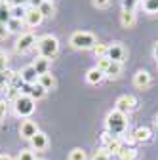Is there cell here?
<instances>
[{"label":"cell","instance_id":"d6986e66","mask_svg":"<svg viewBox=\"0 0 158 160\" xmlns=\"http://www.w3.org/2000/svg\"><path fill=\"white\" fill-rule=\"evenodd\" d=\"M32 67L36 69L38 76H40V74H44V72H50V71H48V67H50V59H44V57H38L36 61L32 63Z\"/></svg>","mask_w":158,"mask_h":160},{"label":"cell","instance_id":"1f68e13d","mask_svg":"<svg viewBox=\"0 0 158 160\" xmlns=\"http://www.w3.org/2000/svg\"><path fill=\"white\" fill-rule=\"evenodd\" d=\"M111 2L112 0H91V6L97 8V10H107L111 6Z\"/></svg>","mask_w":158,"mask_h":160},{"label":"cell","instance_id":"f546056e","mask_svg":"<svg viewBox=\"0 0 158 160\" xmlns=\"http://www.w3.org/2000/svg\"><path fill=\"white\" fill-rule=\"evenodd\" d=\"M107 52H109V46L107 44H99V42H97L95 48H93V53H95L97 59H99V57H107Z\"/></svg>","mask_w":158,"mask_h":160},{"label":"cell","instance_id":"f35d334b","mask_svg":"<svg viewBox=\"0 0 158 160\" xmlns=\"http://www.w3.org/2000/svg\"><path fill=\"white\" fill-rule=\"evenodd\" d=\"M29 4H31V8H34V10H38L42 4H44V0H29Z\"/></svg>","mask_w":158,"mask_h":160},{"label":"cell","instance_id":"44dd1931","mask_svg":"<svg viewBox=\"0 0 158 160\" xmlns=\"http://www.w3.org/2000/svg\"><path fill=\"white\" fill-rule=\"evenodd\" d=\"M23 19H15V17H12L10 21L6 23V27H8V31L10 32H21L23 31Z\"/></svg>","mask_w":158,"mask_h":160},{"label":"cell","instance_id":"5bb4252c","mask_svg":"<svg viewBox=\"0 0 158 160\" xmlns=\"http://www.w3.org/2000/svg\"><path fill=\"white\" fill-rule=\"evenodd\" d=\"M133 137H135L137 143H149L151 139H152V132L147 126H139V128L133 132Z\"/></svg>","mask_w":158,"mask_h":160},{"label":"cell","instance_id":"4316f807","mask_svg":"<svg viewBox=\"0 0 158 160\" xmlns=\"http://www.w3.org/2000/svg\"><path fill=\"white\" fill-rule=\"evenodd\" d=\"M143 10L147 13H156L158 12V0H143Z\"/></svg>","mask_w":158,"mask_h":160},{"label":"cell","instance_id":"7402d4cb","mask_svg":"<svg viewBox=\"0 0 158 160\" xmlns=\"http://www.w3.org/2000/svg\"><path fill=\"white\" fill-rule=\"evenodd\" d=\"M6 101H12V103H15L19 97H21V90L19 88H13V86H8L6 90Z\"/></svg>","mask_w":158,"mask_h":160},{"label":"cell","instance_id":"ffe728a7","mask_svg":"<svg viewBox=\"0 0 158 160\" xmlns=\"http://www.w3.org/2000/svg\"><path fill=\"white\" fill-rule=\"evenodd\" d=\"M118 156H120V160H135V158H137V151H135L133 147H124V145H122Z\"/></svg>","mask_w":158,"mask_h":160},{"label":"cell","instance_id":"7a4b0ae2","mask_svg":"<svg viewBox=\"0 0 158 160\" xmlns=\"http://www.w3.org/2000/svg\"><path fill=\"white\" fill-rule=\"evenodd\" d=\"M36 48H38V53L44 59H53L59 52V40L53 36V34H44L36 40Z\"/></svg>","mask_w":158,"mask_h":160},{"label":"cell","instance_id":"52a82bcc","mask_svg":"<svg viewBox=\"0 0 158 160\" xmlns=\"http://www.w3.org/2000/svg\"><path fill=\"white\" fill-rule=\"evenodd\" d=\"M34 46H36V36H34L32 32H25V34H21V36H19V40L15 42V50H17V52H21V53L32 50Z\"/></svg>","mask_w":158,"mask_h":160},{"label":"cell","instance_id":"7c38bea8","mask_svg":"<svg viewBox=\"0 0 158 160\" xmlns=\"http://www.w3.org/2000/svg\"><path fill=\"white\" fill-rule=\"evenodd\" d=\"M19 74H21V80H23L25 84H36V82H38V72H36V69H34L32 65L23 67Z\"/></svg>","mask_w":158,"mask_h":160},{"label":"cell","instance_id":"3957f363","mask_svg":"<svg viewBox=\"0 0 158 160\" xmlns=\"http://www.w3.org/2000/svg\"><path fill=\"white\" fill-rule=\"evenodd\" d=\"M97 44V38L91 32H84V31H76L71 34V46L76 50H93Z\"/></svg>","mask_w":158,"mask_h":160},{"label":"cell","instance_id":"b9f144b4","mask_svg":"<svg viewBox=\"0 0 158 160\" xmlns=\"http://www.w3.org/2000/svg\"><path fill=\"white\" fill-rule=\"evenodd\" d=\"M0 160H13V158L8 156V154H0Z\"/></svg>","mask_w":158,"mask_h":160},{"label":"cell","instance_id":"7bdbcfd3","mask_svg":"<svg viewBox=\"0 0 158 160\" xmlns=\"http://www.w3.org/2000/svg\"><path fill=\"white\" fill-rule=\"evenodd\" d=\"M154 122H156V126H158V114H156V120H154Z\"/></svg>","mask_w":158,"mask_h":160},{"label":"cell","instance_id":"d6a6232c","mask_svg":"<svg viewBox=\"0 0 158 160\" xmlns=\"http://www.w3.org/2000/svg\"><path fill=\"white\" fill-rule=\"evenodd\" d=\"M8 71V53L4 50H0V72Z\"/></svg>","mask_w":158,"mask_h":160},{"label":"cell","instance_id":"83f0119b","mask_svg":"<svg viewBox=\"0 0 158 160\" xmlns=\"http://www.w3.org/2000/svg\"><path fill=\"white\" fill-rule=\"evenodd\" d=\"M111 63H112V61H111L109 57H99V59H97V65H95V69H97V71H101V72L105 74V72H107V69L111 67Z\"/></svg>","mask_w":158,"mask_h":160},{"label":"cell","instance_id":"277c9868","mask_svg":"<svg viewBox=\"0 0 158 160\" xmlns=\"http://www.w3.org/2000/svg\"><path fill=\"white\" fill-rule=\"evenodd\" d=\"M34 107H36V101H34L31 95H23V93H21V97H19L17 101L13 103L15 112H17L19 116H23V118L31 116V114L34 112Z\"/></svg>","mask_w":158,"mask_h":160},{"label":"cell","instance_id":"74e56055","mask_svg":"<svg viewBox=\"0 0 158 160\" xmlns=\"http://www.w3.org/2000/svg\"><path fill=\"white\" fill-rule=\"evenodd\" d=\"M8 34H10L8 27H6L4 23H0V40H6V38H8Z\"/></svg>","mask_w":158,"mask_h":160},{"label":"cell","instance_id":"8fae6325","mask_svg":"<svg viewBox=\"0 0 158 160\" xmlns=\"http://www.w3.org/2000/svg\"><path fill=\"white\" fill-rule=\"evenodd\" d=\"M42 19H44V15L40 13V10L31 8V10H27V13H25L23 23H25L27 27H38V25L42 23Z\"/></svg>","mask_w":158,"mask_h":160},{"label":"cell","instance_id":"8992f818","mask_svg":"<svg viewBox=\"0 0 158 160\" xmlns=\"http://www.w3.org/2000/svg\"><path fill=\"white\" fill-rule=\"evenodd\" d=\"M101 141H103V151H107L109 154L112 152V154H118L120 152V149H122V139L120 137H114V135H111L109 132H105L103 135H101Z\"/></svg>","mask_w":158,"mask_h":160},{"label":"cell","instance_id":"2e32d148","mask_svg":"<svg viewBox=\"0 0 158 160\" xmlns=\"http://www.w3.org/2000/svg\"><path fill=\"white\" fill-rule=\"evenodd\" d=\"M135 21H137V17H135V12H128V10H122V13H120V25H122V27L130 29V27H133V25H135Z\"/></svg>","mask_w":158,"mask_h":160},{"label":"cell","instance_id":"8d00e7d4","mask_svg":"<svg viewBox=\"0 0 158 160\" xmlns=\"http://www.w3.org/2000/svg\"><path fill=\"white\" fill-rule=\"evenodd\" d=\"M6 112H8V101H0V120L6 118Z\"/></svg>","mask_w":158,"mask_h":160},{"label":"cell","instance_id":"ee69618b","mask_svg":"<svg viewBox=\"0 0 158 160\" xmlns=\"http://www.w3.org/2000/svg\"><path fill=\"white\" fill-rule=\"evenodd\" d=\"M46 2H53V0H46Z\"/></svg>","mask_w":158,"mask_h":160},{"label":"cell","instance_id":"9c48e42d","mask_svg":"<svg viewBox=\"0 0 158 160\" xmlns=\"http://www.w3.org/2000/svg\"><path fill=\"white\" fill-rule=\"evenodd\" d=\"M40 132L38 130V126H36V122H32V120H25V122H21V128H19V135H21L23 139H31Z\"/></svg>","mask_w":158,"mask_h":160},{"label":"cell","instance_id":"f1b7e54d","mask_svg":"<svg viewBox=\"0 0 158 160\" xmlns=\"http://www.w3.org/2000/svg\"><path fill=\"white\" fill-rule=\"evenodd\" d=\"M10 13H12V17H15V19H25L27 10H25L23 6H10Z\"/></svg>","mask_w":158,"mask_h":160},{"label":"cell","instance_id":"d590c367","mask_svg":"<svg viewBox=\"0 0 158 160\" xmlns=\"http://www.w3.org/2000/svg\"><path fill=\"white\" fill-rule=\"evenodd\" d=\"M17 160H36V158H34V152L32 151H21V152H19V156H17Z\"/></svg>","mask_w":158,"mask_h":160},{"label":"cell","instance_id":"ab89813d","mask_svg":"<svg viewBox=\"0 0 158 160\" xmlns=\"http://www.w3.org/2000/svg\"><path fill=\"white\" fill-rule=\"evenodd\" d=\"M6 2H8L10 6H21L23 2H29V0H6Z\"/></svg>","mask_w":158,"mask_h":160},{"label":"cell","instance_id":"9a60e30c","mask_svg":"<svg viewBox=\"0 0 158 160\" xmlns=\"http://www.w3.org/2000/svg\"><path fill=\"white\" fill-rule=\"evenodd\" d=\"M36 84H40V86L48 92V90H53L57 82H55V78H53V74H52V72H44V74L38 76V82H36Z\"/></svg>","mask_w":158,"mask_h":160},{"label":"cell","instance_id":"5b68a950","mask_svg":"<svg viewBox=\"0 0 158 160\" xmlns=\"http://www.w3.org/2000/svg\"><path fill=\"white\" fill-rule=\"evenodd\" d=\"M135 109H137V99L133 95H120L114 103V111L122 112V114H128Z\"/></svg>","mask_w":158,"mask_h":160},{"label":"cell","instance_id":"ac0fdd59","mask_svg":"<svg viewBox=\"0 0 158 160\" xmlns=\"http://www.w3.org/2000/svg\"><path fill=\"white\" fill-rule=\"evenodd\" d=\"M12 19V13H10V4L6 0H0V23H8Z\"/></svg>","mask_w":158,"mask_h":160},{"label":"cell","instance_id":"6da1fadb","mask_svg":"<svg viewBox=\"0 0 158 160\" xmlns=\"http://www.w3.org/2000/svg\"><path fill=\"white\" fill-rule=\"evenodd\" d=\"M105 126H107V132L114 137H122L128 130V114H122L118 111H111L107 114V120H105Z\"/></svg>","mask_w":158,"mask_h":160},{"label":"cell","instance_id":"603a6c76","mask_svg":"<svg viewBox=\"0 0 158 160\" xmlns=\"http://www.w3.org/2000/svg\"><path fill=\"white\" fill-rule=\"evenodd\" d=\"M120 72H122V63H111V67L107 69V72H105V76H109V78H118L120 76Z\"/></svg>","mask_w":158,"mask_h":160},{"label":"cell","instance_id":"ba28073f","mask_svg":"<svg viewBox=\"0 0 158 160\" xmlns=\"http://www.w3.org/2000/svg\"><path fill=\"white\" fill-rule=\"evenodd\" d=\"M107 57L111 59V61L114 63H122L124 59H126V50L120 42H112L109 44V52H107Z\"/></svg>","mask_w":158,"mask_h":160},{"label":"cell","instance_id":"4dcf8cb0","mask_svg":"<svg viewBox=\"0 0 158 160\" xmlns=\"http://www.w3.org/2000/svg\"><path fill=\"white\" fill-rule=\"evenodd\" d=\"M69 160H86V152L82 149H72L69 154Z\"/></svg>","mask_w":158,"mask_h":160},{"label":"cell","instance_id":"484cf974","mask_svg":"<svg viewBox=\"0 0 158 160\" xmlns=\"http://www.w3.org/2000/svg\"><path fill=\"white\" fill-rule=\"evenodd\" d=\"M38 10H40V13H42L44 17H52V15L55 13V6H53V2H46V0H44V4L38 8Z\"/></svg>","mask_w":158,"mask_h":160},{"label":"cell","instance_id":"4fadbf2b","mask_svg":"<svg viewBox=\"0 0 158 160\" xmlns=\"http://www.w3.org/2000/svg\"><path fill=\"white\" fill-rule=\"evenodd\" d=\"M31 145L34 151H46L48 149V135L42 133V132H38L32 139H31Z\"/></svg>","mask_w":158,"mask_h":160},{"label":"cell","instance_id":"d4e9b609","mask_svg":"<svg viewBox=\"0 0 158 160\" xmlns=\"http://www.w3.org/2000/svg\"><path fill=\"white\" fill-rule=\"evenodd\" d=\"M13 76V71H4V72H0V90H6L10 86V80Z\"/></svg>","mask_w":158,"mask_h":160},{"label":"cell","instance_id":"30bf717a","mask_svg":"<svg viewBox=\"0 0 158 160\" xmlns=\"http://www.w3.org/2000/svg\"><path fill=\"white\" fill-rule=\"evenodd\" d=\"M151 82H152V78H151L149 71H143L141 69V71H137L135 76H133V86L139 88V90H147L151 86Z\"/></svg>","mask_w":158,"mask_h":160},{"label":"cell","instance_id":"60d3db41","mask_svg":"<svg viewBox=\"0 0 158 160\" xmlns=\"http://www.w3.org/2000/svg\"><path fill=\"white\" fill-rule=\"evenodd\" d=\"M152 55H154V59L158 61V42L154 44V50H152Z\"/></svg>","mask_w":158,"mask_h":160},{"label":"cell","instance_id":"836d02e7","mask_svg":"<svg viewBox=\"0 0 158 160\" xmlns=\"http://www.w3.org/2000/svg\"><path fill=\"white\" fill-rule=\"evenodd\" d=\"M135 6H137V0H122V10L135 12Z\"/></svg>","mask_w":158,"mask_h":160},{"label":"cell","instance_id":"e0dca14e","mask_svg":"<svg viewBox=\"0 0 158 160\" xmlns=\"http://www.w3.org/2000/svg\"><path fill=\"white\" fill-rule=\"evenodd\" d=\"M103 78H105V74H103L101 71H97L95 67H93V69H90V71L86 72V80H88V84H99V82H103Z\"/></svg>","mask_w":158,"mask_h":160},{"label":"cell","instance_id":"cb8c5ba5","mask_svg":"<svg viewBox=\"0 0 158 160\" xmlns=\"http://www.w3.org/2000/svg\"><path fill=\"white\" fill-rule=\"evenodd\" d=\"M34 101H38V99H42L44 95H46V90L40 86V84H32V88H31V93H29Z\"/></svg>","mask_w":158,"mask_h":160},{"label":"cell","instance_id":"e575fe53","mask_svg":"<svg viewBox=\"0 0 158 160\" xmlns=\"http://www.w3.org/2000/svg\"><path fill=\"white\" fill-rule=\"evenodd\" d=\"M91 160H111V154H109L107 151H97V152L91 156Z\"/></svg>","mask_w":158,"mask_h":160}]
</instances>
